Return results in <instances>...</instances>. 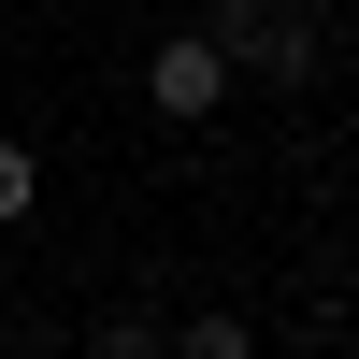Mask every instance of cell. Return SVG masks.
Listing matches in <instances>:
<instances>
[{
	"instance_id": "1",
	"label": "cell",
	"mask_w": 359,
	"mask_h": 359,
	"mask_svg": "<svg viewBox=\"0 0 359 359\" xmlns=\"http://www.w3.org/2000/svg\"><path fill=\"white\" fill-rule=\"evenodd\" d=\"M201 29H216L230 86H316V57H331V29L302 0H201Z\"/></svg>"
},
{
	"instance_id": "2",
	"label": "cell",
	"mask_w": 359,
	"mask_h": 359,
	"mask_svg": "<svg viewBox=\"0 0 359 359\" xmlns=\"http://www.w3.org/2000/svg\"><path fill=\"white\" fill-rule=\"evenodd\" d=\"M144 115H158V130H216V115H230V57H216L201 15L144 43Z\"/></svg>"
},
{
	"instance_id": "3",
	"label": "cell",
	"mask_w": 359,
	"mask_h": 359,
	"mask_svg": "<svg viewBox=\"0 0 359 359\" xmlns=\"http://www.w3.org/2000/svg\"><path fill=\"white\" fill-rule=\"evenodd\" d=\"M172 345H187V359H245L259 331H245V316H172Z\"/></svg>"
},
{
	"instance_id": "4",
	"label": "cell",
	"mask_w": 359,
	"mask_h": 359,
	"mask_svg": "<svg viewBox=\"0 0 359 359\" xmlns=\"http://www.w3.org/2000/svg\"><path fill=\"white\" fill-rule=\"evenodd\" d=\"M29 201H43V158H29V144H0V230H15Z\"/></svg>"
}]
</instances>
